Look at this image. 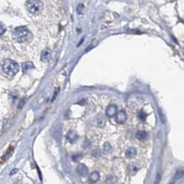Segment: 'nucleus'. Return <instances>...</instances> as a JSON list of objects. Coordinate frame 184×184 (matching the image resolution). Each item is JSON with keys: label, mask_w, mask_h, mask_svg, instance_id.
<instances>
[{"label": "nucleus", "mask_w": 184, "mask_h": 184, "mask_svg": "<svg viewBox=\"0 0 184 184\" xmlns=\"http://www.w3.org/2000/svg\"><path fill=\"white\" fill-rule=\"evenodd\" d=\"M20 70V66L15 61L6 59L2 64V70L9 75H15Z\"/></svg>", "instance_id": "f257e3e1"}, {"label": "nucleus", "mask_w": 184, "mask_h": 184, "mask_svg": "<svg viewBox=\"0 0 184 184\" xmlns=\"http://www.w3.org/2000/svg\"><path fill=\"white\" fill-rule=\"evenodd\" d=\"M14 37L16 41L20 43L26 42L30 37V33L25 26H20L15 29Z\"/></svg>", "instance_id": "f03ea898"}, {"label": "nucleus", "mask_w": 184, "mask_h": 184, "mask_svg": "<svg viewBox=\"0 0 184 184\" xmlns=\"http://www.w3.org/2000/svg\"><path fill=\"white\" fill-rule=\"evenodd\" d=\"M26 7L31 14L37 15L42 11V3L39 0H28Z\"/></svg>", "instance_id": "7ed1b4c3"}, {"label": "nucleus", "mask_w": 184, "mask_h": 184, "mask_svg": "<svg viewBox=\"0 0 184 184\" xmlns=\"http://www.w3.org/2000/svg\"><path fill=\"white\" fill-rule=\"evenodd\" d=\"M117 111H118V109H117V106L110 105V106H109L108 107V108L106 109V115L108 117H110V118L114 117L117 114Z\"/></svg>", "instance_id": "20e7f679"}, {"label": "nucleus", "mask_w": 184, "mask_h": 184, "mask_svg": "<svg viewBox=\"0 0 184 184\" xmlns=\"http://www.w3.org/2000/svg\"><path fill=\"white\" fill-rule=\"evenodd\" d=\"M78 173L82 176H86L88 174V167L83 163H79L77 167Z\"/></svg>", "instance_id": "39448f33"}, {"label": "nucleus", "mask_w": 184, "mask_h": 184, "mask_svg": "<svg viewBox=\"0 0 184 184\" xmlns=\"http://www.w3.org/2000/svg\"><path fill=\"white\" fill-rule=\"evenodd\" d=\"M116 121L119 124H122L126 121V119H127V116H126V112L124 111H120L119 112H117L116 114Z\"/></svg>", "instance_id": "423d86ee"}, {"label": "nucleus", "mask_w": 184, "mask_h": 184, "mask_svg": "<svg viewBox=\"0 0 184 184\" xmlns=\"http://www.w3.org/2000/svg\"><path fill=\"white\" fill-rule=\"evenodd\" d=\"M137 154V150L134 147H130L126 151L125 156L128 159H132Z\"/></svg>", "instance_id": "0eeeda50"}, {"label": "nucleus", "mask_w": 184, "mask_h": 184, "mask_svg": "<svg viewBox=\"0 0 184 184\" xmlns=\"http://www.w3.org/2000/svg\"><path fill=\"white\" fill-rule=\"evenodd\" d=\"M51 56V52L49 49H45L42 51V55H41V60L43 62H46L50 58Z\"/></svg>", "instance_id": "6e6552de"}, {"label": "nucleus", "mask_w": 184, "mask_h": 184, "mask_svg": "<svg viewBox=\"0 0 184 184\" xmlns=\"http://www.w3.org/2000/svg\"><path fill=\"white\" fill-rule=\"evenodd\" d=\"M99 178H100L99 173L97 172V171H95V172L91 173V174L90 175L89 181L91 183H96V182H97L99 180Z\"/></svg>", "instance_id": "1a4fd4ad"}, {"label": "nucleus", "mask_w": 184, "mask_h": 184, "mask_svg": "<svg viewBox=\"0 0 184 184\" xmlns=\"http://www.w3.org/2000/svg\"><path fill=\"white\" fill-rule=\"evenodd\" d=\"M66 138L67 139L70 141V142L73 143L78 138V135L74 131H70L66 135Z\"/></svg>", "instance_id": "9d476101"}, {"label": "nucleus", "mask_w": 184, "mask_h": 184, "mask_svg": "<svg viewBox=\"0 0 184 184\" xmlns=\"http://www.w3.org/2000/svg\"><path fill=\"white\" fill-rule=\"evenodd\" d=\"M96 123L97 126L99 128H103L106 124V120L103 118L102 115H98L96 119Z\"/></svg>", "instance_id": "9b49d317"}, {"label": "nucleus", "mask_w": 184, "mask_h": 184, "mask_svg": "<svg viewBox=\"0 0 184 184\" xmlns=\"http://www.w3.org/2000/svg\"><path fill=\"white\" fill-rule=\"evenodd\" d=\"M147 132L145 131H143V130H139L137 132L136 134V137L138 140L139 141H143L147 138Z\"/></svg>", "instance_id": "f8f14e48"}, {"label": "nucleus", "mask_w": 184, "mask_h": 184, "mask_svg": "<svg viewBox=\"0 0 184 184\" xmlns=\"http://www.w3.org/2000/svg\"><path fill=\"white\" fill-rule=\"evenodd\" d=\"M34 68L33 64L31 62V61H27V62H24L22 64V70L23 72H26L28 70H31L32 68Z\"/></svg>", "instance_id": "ddd939ff"}, {"label": "nucleus", "mask_w": 184, "mask_h": 184, "mask_svg": "<svg viewBox=\"0 0 184 184\" xmlns=\"http://www.w3.org/2000/svg\"><path fill=\"white\" fill-rule=\"evenodd\" d=\"M139 170V167L134 163H132V164L129 165L128 166V171L131 174H134V173H136Z\"/></svg>", "instance_id": "4468645a"}, {"label": "nucleus", "mask_w": 184, "mask_h": 184, "mask_svg": "<svg viewBox=\"0 0 184 184\" xmlns=\"http://www.w3.org/2000/svg\"><path fill=\"white\" fill-rule=\"evenodd\" d=\"M116 182H117V178L112 175L108 176L106 179V183H114Z\"/></svg>", "instance_id": "2eb2a0df"}, {"label": "nucleus", "mask_w": 184, "mask_h": 184, "mask_svg": "<svg viewBox=\"0 0 184 184\" xmlns=\"http://www.w3.org/2000/svg\"><path fill=\"white\" fill-rule=\"evenodd\" d=\"M13 148H12V147H10V148L8 149V150L6 151V152L5 153V154H4L2 159H3V160L5 161V160H6V159H8L9 156L11 155L12 153H13Z\"/></svg>", "instance_id": "dca6fc26"}, {"label": "nucleus", "mask_w": 184, "mask_h": 184, "mask_svg": "<svg viewBox=\"0 0 184 184\" xmlns=\"http://www.w3.org/2000/svg\"><path fill=\"white\" fill-rule=\"evenodd\" d=\"M183 170L181 168V169H179L176 171L174 178H175V179H180L183 177Z\"/></svg>", "instance_id": "f3484780"}, {"label": "nucleus", "mask_w": 184, "mask_h": 184, "mask_svg": "<svg viewBox=\"0 0 184 184\" xmlns=\"http://www.w3.org/2000/svg\"><path fill=\"white\" fill-rule=\"evenodd\" d=\"M137 117H138V118H139L141 121H144L145 120V118H146V114H145L143 111H140L138 112Z\"/></svg>", "instance_id": "a211bd4d"}, {"label": "nucleus", "mask_w": 184, "mask_h": 184, "mask_svg": "<svg viewBox=\"0 0 184 184\" xmlns=\"http://www.w3.org/2000/svg\"><path fill=\"white\" fill-rule=\"evenodd\" d=\"M111 145H110V144L109 143H106L104 144V145H103V150H104V151H106V152H109V151L111 150Z\"/></svg>", "instance_id": "6ab92c4d"}, {"label": "nucleus", "mask_w": 184, "mask_h": 184, "mask_svg": "<svg viewBox=\"0 0 184 184\" xmlns=\"http://www.w3.org/2000/svg\"><path fill=\"white\" fill-rule=\"evenodd\" d=\"M17 97H18V93L16 92H13L11 95V100L13 101V102H15V100L17 99Z\"/></svg>", "instance_id": "aec40b11"}, {"label": "nucleus", "mask_w": 184, "mask_h": 184, "mask_svg": "<svg viewBox=\"0 0 184 184\" xmlns=\"http://www.w3.org/2000/svg\"><path fill=\"white\" fill-rule=\"evenodd\" d=\"M6 27H5L2 24L0 23V36L2 35L6 32Z\"/></svg>", "instance_id": "412c9836"}, {"label": "nucleus", "mask_w": 184, "mask_h": 184, "mask_svg": "<svg viewBox=\"0 0 184 184\" xmlns=\"http://www.w3.org/2000/svg\"><path fill=\"white\" fill-rule=\"evenodd\" d=\"M25 103H26V99H23L22 100L20 101V103L18 104V108L20 109V108H23V106H24Z\"/></svg>", "instance_id": "4be33fe9"}, {"label": "nucleus", "mask_w": 184, "mask_h": 184, "mask_svg": "<svg viewBox=\"0 0 184 184\" xmlns=\"http://www.w3.org/2000/svg\"><path fill=\"white\" fill-rule=\"evenodd\" d=\"M80 158V154H75L73 156V161H77Z\"/></svg>", "instance_id": "5701e85b"}, {"label": "nucleus", "mask_w": 184, "mask_h": 184, "mask_svg": "<svg viewBox=\"0 0 184 184\" xmlns=\"http://www.w3.org/2000/svg\"><path fill=\"white\" fill-rule=\"evenodd\" d=\"M18 171V170L17 169H14V170H13L11 172V174H10V175H13V174H15V173H17V172Z\"/></svg>", "instance_id": "b1692460"}]
</instances>
